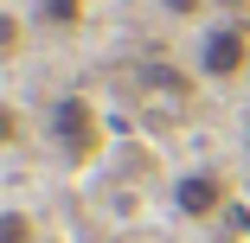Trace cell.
<instances>
[{
	"mask_svg": "<svg viewBox=\"0 0 250 243\" xmlns=\"http://www.w3.org/2000/svg\"><path fill=\"white\" fill-rule=\"evenodd\" d=\"M20 38H26V19H20V13L7 7V13H0V52H7V58H20V52H26Z\"/></svg>",
	"mask_w": 250,
	"mask_h": 243,
	"instance_id": "cell-6",
	"label": "cell"
},
{
	"mask_svg": "<svg viewBox=\"0 0 250 243\" xmlns=\"http://www.w3.org/2000/svg\"><path fill=\"white\" fill-rule=\"evenodd\" d=\"M186 58H192V77H206V83H237V77L250 71V32L231 26V19H206V26L192 32Z\"/></svg>",
	"mask_w": 250,
	"mask_h": 243,
	"instance_id": "cell-1",
	"label": "cell"
},
{
	"mask_svg": "<svg viewBox=\"0 0 250 243\" xmlns=\"http://www.w3.org/2000/svg\"><path fill=\"white\" fill-rule=\"evenodd\" d=\"M225 199H231V186H225L218 173H180V179H173V211H180L186 224H212V218L225 211Z\"/></svg>",
	"mask_w": 250,
	"mask_h": 243,
	"instance_id": "cell-3",
	"label": "cell"
},
{
	"mask_svg": "<svg viewBox=\"0 0 250 243\" xmlns=\"http://www.w3.org/2000/svg\"><path fill=\"white\" fill-rule=\"evenodd\" d=\"M45 128H52V148L64 160H90L96 148H103V115L90 109V96H58Z\"/></svg>",
	"mask_w": 250,
	"mask_h": 243,
	"instance_id": "cell-2",
	"label": "cell"
},
{
	"mask_svg": "<svg viewBox=\"0 0 250 243\" xmlns=\"http://www.w3.org/2000/svg\"><path fill=\"white\" fill-rule=\"evenodd\" d=\"M244 134H250V128H244Z\"/></svg>",
	"mask_w": 250,
	"mask_h": 243,
	"instance_id": "cell-9",
	"label": "cell"
},
{
	"mask_svg": "<svg viewBox=\"0 0 250 243\" xmlns=\"http://www.w3.org/2000/svg\"><path fill=\"white\" fill-rule=\"evenodd\" d=\"M0 243H32V211L26 205H7V211H0Z\"/></svg>",
	"mask_w": 250,
	"mask_h": 243,
	"instance_id": "cell-4",
	"label": "cell"
},
{
	"mask_svg": "<svg viewBox=\"0 0 250 243\" xmlns=\"http://www.w3.org/2000/svg\"><path fill=\"white\" fill-rule=\"evenodd\" d=\"M20 128H26V122H20V109L7 103V109H0V141H7V148H20Z\"/></svg>",
	"mask_w": 250,
	"mask_h": 243,
	"instance_id": "cell-7",
	"label": "cell"
},
{
	"mask_svg": "<svg viewBox=\"0 0 250 243\" xmlns=\"http://www.w3.org/2000/svg\"><path fill=\"white\" fill-rule=\"evenodd\" d=\"M161 13H173V19H199V13H206V0H161Z\"/></svg>",
	"mask_w": 250,
	"mask_h": 243,
	"instance_id": "cell-8",
	"label": "cell"
},
{
	"mask_svg": "<svg viewBox=\"0 0 250 243\" xmlns=\"http://www.w3.org/2000/svg\"><path fill=\"white\" fill-rule=\"evenodd\" d=\"M39 19L45 26H77L83 19V0H39Z\"/></svg>",
	"mask_w": 250,
	"mask_h": 243,
	"instance_id": "cell-5",
	"label": "cell"
}]
</instances>
